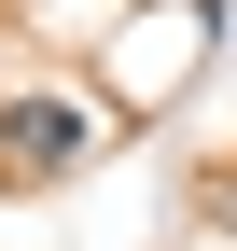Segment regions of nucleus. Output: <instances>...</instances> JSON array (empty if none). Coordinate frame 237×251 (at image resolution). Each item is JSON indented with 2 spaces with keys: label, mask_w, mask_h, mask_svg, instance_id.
Returning <instances> with one entry per match:
<instances>
[{
  "label": "nucleus",
  "mask_w": 237,
  "mask_h": 251,
  "mask_svg": "<svg viewBox=\"0 0 237 251\" xmlns=\"http://www.w3.org/2000/svg\"><path fill=\"white\" fill-rule=\"evenodd\" d=\"M98 153V112L56 98V84H28V98H0V181H56Z\"/></svg>",
  "instance_id": "obj_1"
},
{
  "label": "nucleus",
  "mask_w": 237,
  "mask_h": 251,
  "mask_svg": "<svg viewBox=\"0 0 237 251\" xmlns=\"http://www.w3.org/2000/svg\"><path fill=\"white\" fill-rule=\"evenodd\" d=\"M223 224H237V181H223Z\"/></svg>",
  "instance_id": "obj_2"
}]
</instances>
